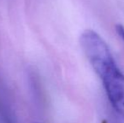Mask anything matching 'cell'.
I'll return each mask as SVG.
<instances>
[{
  "label": "cell",
  "mask_w": 124,
  "mask_h": 123,
  "mask_svg": "<svg viewBox=\"0 0 124 123\" xmlns=\"http://www.w3.org/2000/svg\"><path fill=\"white\" fill-rule=\"evenodd\" d=\"M101 78L109 101L114 110L124 119V74L116 62L106 65L97 72Z\"/></svg>",
  "instance_id": "obj_1"
},
{
  "label": "cell",
  "mask_w": 124,
  "mask_h": 123,
  "mask_svg": "<svg viewBox=\"0 0 124 123\" xmlns=\"http://www.w3.org/2000/svg\"><path fill=\"white\" fill-rule=\"evenodd\" d=\"M0 123H14L7 110L0 105Z\"/></svg>",
  "instance_id": "obj_2"
},
{
  "label": "cell",
  "mask_w": 124,
  "mask_h": 123,
  "mask_svg": "<svg viewBox=\"0 0 124 123\" xmlns=\"http://www.w3.org/2000/svg\"><path fill=\"white\" fill-rule=\"evenodd\" d=\"M116 31L118 34V36L123 39V41H124V26L121 24H117L116 25Z\"/></svg>",
  "instance_id": "obj_3"
}]
</instances>
